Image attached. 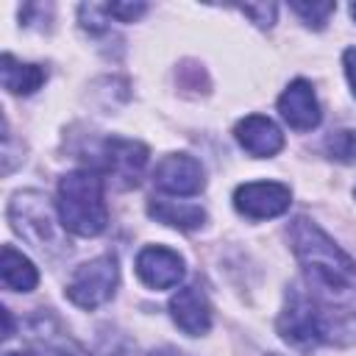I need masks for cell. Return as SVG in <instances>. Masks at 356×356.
Instances as JSON below:
<instances>
[{"label":"cell","instance_id":"1","mask_svg":"<svg viewBox=\"0 0 356 356\" xmlns=\"http://www.w3.org/2000/svg\"><path fill=\"white\" fill-rule=\"evenodd\" d=\"M278 334L298 350L317 345H350L356 342V312L320 303L300 286H289L286 303L278 314Z\"/></svg>","mask_w":356,"mask_h":356},{"label":"cell","instance_id":"2","mask_svg":"<svg viewBox=\"0 0 356 356\" xmlns=\"http://www.w3.org/2000/svg\"><path fill=\"white\" fill-rule=\"evenodd\" d=\"M289 242H292V253L300 261L306 278L331 292V295H342L356 284V264L353 259L309 217H295L286 228Z\"/></svg>","mask_w":356,"mask_h":356},{"label":"cell","instance_id":"3","mask_svg":"<svg viewBox=\"0 0 356 356\" xmlns=\"http://www.w3.org/2000/svg\"><path fill=\"white\" fill-rule=\"evenodd\" d=\"M56 211L61 228L75 236H97L108 225L103 178L95 170H72L58 181Z\"/></svg>","mask_w":356,"mask_h":356},{"label":"cell","instance_id":"4","mask_svg":"<svg viewBox=\"0 0 356 356\" xmlns=\"http://www.w3.org/2000/svg\"><path fill=\"white\" fill-rule=\"evenodd\" d=\"M6 214H8L11 228L25 242H31L36 250H42V253H58V250L67 248L64 239H61V228H58L61 220H56L58 211H53L50 200L42 192H33V189L17 192L11 197Z\"/></svg>","mask_w":356,"mask_h":356},{"label":"cell","instance_id":"5","mask_svg":"<svg viewBox=\"0 0 356 356\" xmlns=\"http://www.w3.org/2000/svg\"><path fill=\"white\" fill-rule=\"evenodd\" d=\"M117 278H120L117 259L114 256H97L72 273V278L67 284V298L78 309H97L114 298Z\"/></svg>","mask_w":356,"mask_h":356},{"label":"cell","instance_id":"6","mask_svg":"<svg viewBox=\"0 0 356 356\" xmlns=\"http://www.w3.org/2000/svg\"><path fill=\"white\" fill-rule=\"evenodd\" d=\"M145 164H147V147L142 142L111 136V139L100 142L95 172L106 175V178H114V184L120 189H128V186L139 184V175H142Z\"/></svg>","mask_w":356,"mask_h":356},{"label":"cell","instance_id":"7","mask_svg":"<svg viewBox=\"0 0 356 356\" xmlns=\"http://www.w3.org/2000/svg\"><path fill=\"white\" fill-rule=\"evenodd\" d=\"M292 192L286 184L278 181H250L236 186L234 192V209L248 220H270L289 209Z\"/></svg>","mask_w":356,"mask_h":356},{"label":"cell","instance_id":"8","mask_svg":"<svg viewBox=\"0 0 356 356\" xmlns=\"http://www.w3.org/2000/svg\"><path fill=\"white\" fill-rule=\"evenodd\" d=\"M153 184L167 195H197L206 186V172L197 159L186 153H170L156 164Z\"/></svg>","mask_w":356,"mask_h":356},{"label":"cell","instance_id":"9","mask_svg":"<svg viewBox=\"0 0 356 356\" xmlns=\"http://www.w3.org/2000/svg\"><path fill=\"white\" fill-rule=\"evenodd\" d=\"M184 259L164 245H147L136 256V275L150 289H172L184 281Z\"/></svg>","mask_w":356,"mask_h":356},{"label":"cell","instance_id":"10","mask_svg":"<svg viewBox=\"0 0 356 356\" xmlns=\"http://www.w3.org/2000/svg\"><path fill=\"white\" fill-rule=\"evenodd\" d=\"M278 111L284 117V122L295 131H312L320 125L323 120V111H320V103H317V95H314V86L303 78L292 81L281 97H278Z\"/></svg>","mask_w":356,"mask_h":356},{"label":"cell","instance_id":"11","mask_svg":"<svg viewBox=\"0 0 356 356\" xmlns=\"http://www.w3.org/2000/svg\"><path fill=\"white\" fill-rule=\"evenodd\" d=\"M170 317L172 323L189 334V337H200L211 328V306L209 298L200 286H184L170 298Z\"/></svg>","mask_w":356,"mask_h":356},{"label":"cell","instance_id":"12","mask_svg":"<svg viewBox=\"0 0 356 356\" xmlns=\"http://www.w3.org/2000/svg\"><path fill=\"white\" fill-rule=\"evenodd\" d=\"M234 136H236L239 147L256 159H270L284 147L281 128L264 114H248L245 120H239L234 128Z\"/></svg>","mask_w":356,"mask_h":356},{"label":"cell","instance_id":"13","mask_svg":"<svg viewBox=\"0 0 356 356\" xmlns=\"http://www.w3.org/2000/svg\"><path fill=\"white\" fill-rule=\"evenodd\" d=\"M0 78H3V89H8L11 95H33L44 83L47 72L39 64H25V61H17L11 53H3Z\"/></svg>","mask_w":356,"mask_h":356},{"label":"cell","instance_id":"14","mask_svg":"<svg viewBox=\"0 0 356 356\" xmlns=\"http://www.w3.org/2000/svg\"><path fill=\"white\" fill-rule=\"evenodd\" d=\"M0 278L14 292H31L39 284V273H36L33 261L28 256H22L11 245H3V253H0Z\"/></svg>","mask_w":356,"mask_h":356},{"label":"cell","instance_id":"15","mask_svg":"<svg viewBox=\"0 0 356 356\" xmlns=\"http://www.w3.org/2000/svg\"><path fill=\"white\" fill-rule=\"evenodd\" d=\"M147 214L156 222L181 228V231H195L206 222V211L195 203H175V200H150L147 203Z\"/></svg>","mask_w":356,"mask_h":356},{"label":"cell","instance_id":"16","mask_svg":"<svg viewBox=\"0 0 356 356\" xmlns=\"http://www.w3.org/2000/svg\"><path fill=\"white\" fill-rule=\"evenodd\" d=\"M325 153H328L334 161L353 164V161H356V131H350V128L331 131L328 139H325Z\"/></svg>","mask_w":356,"mask_h":356},{"label":"cell","instance_id":"17","mask_svg":"<svg viewBox=\"0 0 356 356\" xmlns=\"http://www.w3.org/2000/svg\"><path fill=\"white\" fill-rule=\"evenodd\" d=\"M39 353L42 356H89L75 339L53 337V334H39Z\"/></svg>","mask_w":356,"mask_h":356},{"label":"cell","instance_id":"18","mask_svg":"<svg viewBox=\"0 0 356 356\" xmlns=\"http://www.w3.org/2000/svg\"><path fill=\"white\" fill-rule=\"evenodd\" d=\"M289 8L312 28H325L328 17L337 11V3H289Z\"/></svg>","mask_w":356,"mask_h":356},{"label":"cell","instance_id":"19","mask_svg":"<svg viewBox=\"0 0 356 356\" xmlns=\"http://www.w3.org/2000/svg\"><path fill=\"white\" fill-rule=\"evenodd\" d=\"M242 14H248L259 28H270L275 22V3H248V6H239Z\"/></svg>","mask_w":356,"mask_h":356},{"label":"cell","instance_id":"20","mask_svg":"<svg viewBox=\"0 0 356 356\" xmlns=\"http://www.w3.org/2000/svg\"><path fill=\"white\" fill-rule=\"evenodd\" d=\"M103 8H106V14H108V19L117 17L120 22H134V19H139V17L147 11L145 3H108V6H103Z\"/></svg>","mask_w":356,"mask_h":356},{"label":"cell","instance_id":"21","mask_svg":"<svg viewBox=\"0 0 356 356\" xmlns=\"http://www.w3.org/2000/svg\"><path fill=\"white\" fill-rule=\"evenodd\" d=\"M342 67H345V75H348L350 92L356 95V47H348V50L342 53Z\"/></svg>","mask_w":356,"mask_h":356},{"label":"cell","instance_id":"22","mask_svg":"<svg viewBox=\"0 0 356 356\" xmlns=\"http://www.w3.org/2000/svg\"><path fill=\"white\" fill-rule=\"evenodd\" d=\"M150 356H184V353H178V350H172V348H159V350H153Z\"/></svg>","mask_w":356,"mask_h":356},{"label":"cell","instance_id":"23","mask_svg":"<svg viewBox=\"0 0 356 356\" xmlns=\"http://www.w3.org/2000/svg\"><path fill=\"white\" fill-rule=\"evenodd\" d=\"M6 356H33V353H28V350H8Z\"/></svg>","mask_w":356,"mask_h":356},{"label":"cell","instance_id":"24","mask_svg":"<svg viewBox=\"0 0 356 356\" xmlns=\"http://www.w3.org/2000/svg\"><path fill=\"white\" fill-rule=\"evenodd\" d=\"M350 17H353V19H356V3H353V6H350Z\"/></svg>","mask_w":356,"mask_h":356},{"label":"cell","instance_id":"25","mask_svg":"<svg viewBox=\"0 0 356 356\" xmlns=\"http://www.w3.org/2000/svg\"><path fill=\"white\" fill-rule=\"evenodd\" d=\"M353 197H356V186H353Z\"/></svg>","mask_w":356,"mask_h":356},{"label":"cell","instance_id":"26","mask_svg":"<svg viewBox=\"0 0 356 356\" xmlns=\"http://www.w3.org/2000/svg\"><path fill=\"white\" fill-rule=\"evenodd\" d=\"M270 356H278V353H270Z\"/></svg>","mask_w":356,"mask_h":356}]
</instances>
